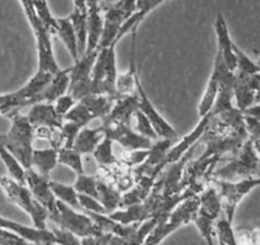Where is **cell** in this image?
I'll return each instance as SVG.
<instances>
[{"instance_id":"836d02e7","label":"cell","mask_w":260,"mask_h":245,"mask_svg":"<svg viewBox=\"0 0 260 245\" xmlns=\"http://www.w3.org/2000/svg\"><path fill=\"white\" fill-rule=\"evenodd\" d=\"M57 164L66 165L78 175L84 173L83 155L79 154L73 147H61L57 150Z\"/></svg>"},{"instance_id":"3957f363","label":"cell","mask_w":260,"mask_h":245,"mask_svg":"<svg viewBox=\"0 0 260 245\" xmlns=\"http://www.w3.org/2000/svg\"><path fill=\"white\" fill-rule=\"evenodd\" d=\"M198 206H200V195L185 198L170 212L167 219L157 220L156 225L150 231L142 245H159L179 228L193 223L197 216Z\"/></svg>"},{"instance_id":"484cf974","label":"cell","mask_w":260,"mask_h":245,"mask_svg":"<svg viewBox=\"0 0 260 245\" xmlns=\"http://www.w3.org/2000/svg\"><path fill=\"white\" fill-rule=\"evenodd\" d=\"M116 98L117 97H109L104 96V94H89V96L80 99V102L88 109V112L93 117V119H104L108 116L109 112H111Z\"/></svg>"},{"instance_id":"d6a6232c","label":"cell","mask_w":260,"mask_h":245,"mask_svg":"<svg viewBox=\"0 0 260 245\" xmlns=\"http://www.w3.org/2000/svg\"><path fill=\"white\" fill-rule=\"evenodd\" d=\"M112 145H113V141L109 137L104 136L98 144V146L95 147L93 154H91L101 167L119 164V160L113 154V146Z\"/></svg>"},{"instance_id":"2e32d148","label":"cell","mask_w":260,"mask_h":245,"mask_svg":"<svg viewBox=\"0 0 260 245\" xmlns=\"http://www.w3.org/2000/svg\"><path fill=\"white\" fill-rule=\"evenodd\" d=\"M259 81L260 74H241L235 71V79L233 84V93L236 107L244 112L254 104H259Z\"/></svg>"},{"instance_id":"f6af8a7d","label":"cell","mask_w":260,"mask_h":245,"mask_svg":"<svg viewBox=\"0 0 260 245\" xmlns=\"http://www.w3.org/2000/svg\"><path fill=\"white\" fill-rule=\"evenodd\" d=\"M149 150H126L122 155V163L128 167H137L147 158Z\"/></svg>"},{"instance_id":"8fae6325","label":"cell","mask_w":260,"mask_h":245,"mask_svg":"<svg viewBox=\"0 0 260 245\" xmlns=\"http://www.w3.org/2000/svg\"><path fill=\"white\" fill-rule=\"evenodd\" d=\"M96 53H98V50L91 51V52H84L78 60L74 61V65L69 71L70 84H69L68 93L76 102L91 94L90 74Z\"/></svg>"},{"instance_id":"4316f807","label":"cell","mask_w":260,"mask_h":245,"mask_svg":"<svg viewBox=\"0 0 260 245\" xmlns=\"http://www.w3.org/2000/svg\"><path fill=\"white\" fill-rule=\"evenodd\" d=\"M56 165H57V150L53 147L33 150L32 169L38 174L50 178L51 172L55 169Z\"/></svg>"},{"instance_id":"7dc6e473","label":"cell","mask_w":260,"mask_h":245,"mask_svg":"<svg viewBox=\"0 0 260 245\" xmlns=\"http://www.w3.org/2000/svg\"><path fill=\"white\" fill-rule=\"evenodd\" d=\"M104 238H106V234L101 233V234H98V235L81 238L80 241H81V245H103Z\"/></svg>"},{"instance_id":"83f0119b","label":"cell","mask_w":260,"mask_h":245,"mask_svg":"<svg viewBox=\"0 0 260 245\" xmlns=\"http://www.w3.org/2000/svg\"><path fill=\"white\" fill-rule=\"evenodd\" d=\"M121 192L113 186L107 185L103 180L96 179V200L106 210L107 215L118 210L121 203Z\"/></svg>"},{"instance_id":"d4e9b609","label":"cell","mask_w":260,"mask_h":245,"mask_svg":"<svg viewBox=\"0 0 260 245\" xmlns=\"http://www.w3.org/2000/svg\"><path fill=\"white\" fill-rule=\"evenodd\" d=\"M103 137L104 131L102 126L95 127V129H89L88 126L83 127L79 131L75 141H74L73 149L81 155L93 154V151Z\"/></svg>"},{"instance_id":"7c38bea8","label":"cell","mask_w":260,"mask_h":245,"mask_svg":"<svg viewBox=\"0 0 260 245\" xmlns=\"http://www.w3.org/2000/svg\"><path fill=\"white\" fill-rule=\"evenodd\" d=\"M135 91H136L137 98H139V111H141L147 117L157 136L161 137V139H178V132L175 131L174 127L159 113V111L155 108L152 102L150 101L149 96L146 94L141 84L140 71H137L136 76H135Z\"/></svg>"},{"instance_id":"277c9868","label":"cell","mask_w":260,"mask_h":245,"mask_svg":"<svg viewBox=\"0 0 260 245\" xmlns=\"http://www.w3.org/2000/svg\"><path fill=\"white\" fill-rule=\"evenodd\" d=\"M259 167V144L254 140L248 139L240 150L234 154L230 162L213 170L212 178L225 180H231L234 178H255L260 174Z\"/></svg>"},{"instance_id":"f1b7e54d","label":"cell","mask_w":260,"mask_h":245,"mask_svg":"<svg viewBox=\"0 0 260 245\" xmlns=\"http://www.w3.org/2000/svg\"><path fill=\"white\" fill-rule=\"evenodd\" d=\"M56 35L60 37L62 43L65 45L66 50L71 55L74 61L79 58V50H78V40H76L75 30H74L73 24H71L69 17L65 18H56Z\"/></svg>"},{"instance_id":"5b68a950","label":"cell","mask_w":260,"mask_h":245,"mask_svg":"<svg viewBox=\"0 0 260 245\" xmlns=\"http://www.w3.org/2000/svg\"><path fill=\"white\" fill-rule=\"evenodd\" d=\"M23 8L25 17L29 22L30 28L33 30L36 40V47H37L38 55V69L37 70L47 71V73L56 74L60 68L53 53L52 43H51V35L46 27L43 25L42 20L38 17L37 9H36L35 0H19Z\"/></svg>"},{"instance_id":"603a6c76","label":"cell","mask_w":260,"mask_h":245,"mask_svg":"<svg viewBox=\"0 0 260 245\" xmlns=\"http://www.w3.org/2000/svg\"><path fill=\"white\" fill-rule=\"evenodd\" d=\"M132 48H131V65L124 74H118L116 79V90L118 96L135 93V76L139 68L136 63V37L137 29L132 30Z\"/></svg>"},{"instance_id":"9a60e30c","label":"cell","mask_w":260,"mask_h":245,"mask_svg":"<svg viewBox=\"0 0 260 245\" xmlns=\"http://www.w3.org/2000/svg\"><path fill=\"white\" fill-rule=\"evenodd\" d=\"M50 180V178L38 174L32 168L25 170V186L32 193L33 198L47 210L48 219L52 221L57 215V208H56L57 200L51 190Z\"/></svg>"},{"instance_id":"4fadbf2b","label":"cell","mask_w":260,"mask_h":245,"mask_svg":"<svg viewBox=\"0 0 260 245\" xmlns=\"http://www.w3.org/2000/svg\"><path fill=\"white\" fill-rule=\"evenodd\" d=\"M104 136L109 137L112 141H116L126 150H149L152 141L137 134L131 125L122 122H104L102 125Z\"/></svg>"},{"instance_id":"7402d4cb","label":"cell","mask_w":260,"mask_h":245,"mask_svg":"<svg viewBox=\"0 0 260 245\" xmlns=\"http://www.w3.org/2000/svg\"><path fill=\"white\" fill-rule=\"evenodd\" d=\"M221 212H222V208H221V201L217 190L213 186L203 188L202 192L200 193V206H198L197 215L215 223L220 218Z\"/></svg>"},{"instance_id":"7bdbcfd3","label":"cell","mask_w":260,"mask_h":245,"mask_svg":"<svg viewBox=\"0 0 260 245\" xmlns=\"http://www.w3.org/2000/svg\"><path fill=\"white\" fill-rule=\"evenodd\" d=\"M61 135L63 139V146L62 147H73L74 141H75L76 136H78L79 131L81 127L79 125L74 124L70 121H63L62 126H61Z\"/></svg>"},{"instance_id":"e575fe53","label":"cell","mask_w":260,"mask_h":245,"mask_svg":"<svg viewBox=\"0 0 260 245\" xmlns=\"http://www.w3.org/2000/svg\"><path fill=\"white\" fill-rule=\"evenodd\" d=\"M27 106V102L20 94L19 89L13 93L0 94V114L9 117L10 114L19 112L23 107Z\"/></svg>"},{"instance_id":"ffe728a7","label":"cell","mask_w":260,"mask_h":245,"mask_svg":"<svg viewBox=\"0 0 260 245\" xmlns=\"http://www.w3.org/2000/svg\"><path fill=\"white\" fill-rule=\"evenodd\" d=\"M139 111V98L136 91L126 96H118L114 101L113 107L108 116L103 119L104 122H122L131 124V118Z\"/></svg>"},{"instance_id":"7a4b0ae2","label":"cell","mask_w":260,"mask_h":245,"mask_svg":"<svg viewBox=\"0 0 260 245\" xmlns=\"http://www.w3.org/2000/svg\"><path fill=\"white\" fill-rule=\"evenodd\" d=\"M8 118L12 125L7 134H0V144L7 147L25 170L32 168L35 127L28 121L27 116L19 112L10 114Z\"/></svg>"},{"instance_id":"74e56055","label":"cell","mask_w":260,"mask_h":245,"mask_svg":"<svg viewBox=\"0 0 260 245\" xmlns=\"http://www.w3.org/2000/svg\"><path fill=\"white\" fill-rule=\"evenodd\" d=\"M96 179L98 178L94 175H88L83 173V174L78 175L73 187L75 188L78 195H86L96 198Z\"/></svg>"},{"instance_id":"ee69618b","label":"cell","mask_w":260,"mask_h":245,"mask_svg":"<svg viewBox=\"0 0 260 245\" xmlns=\"http://www.w3.org/2000/svg\"><path fill=\"white\" fill-rule=\"evenodd\" d=\"M78 200H79V205H80V208L85 211V212L104 213V215H107L104 207L99 203V201L96 200V198L90 197V196H86V195H78Z\"/></svg>"},{"instance_id":"b9f144b4","label":"cell","mask_w":260,"mask_h":245,"mask_svg":"<svg viewBox=\"0 0 260 245\" xmlns=\"http://www.w3.org/2000/svg\"><path fill=\"white\" fill-rule=\"evenodd\" d=\"M53 239H55V244L57 245H81L80 238H78L76 235H74L70 231L65 230L62 228H58L55 226L52 229Z\"/></svg>"},{"instance_id":"60d3db41","label":"cell","mask_w":260,"mask_h":245,"mask_svg":"<svg viewBox=\"0 0 260 245\" xmlns=\"http://www.w3.org/2000/svg\"><path fill=\"white\" fill-rule=\"evenodd\" d=\"M134 116L135 118H136V126H135L134 129L135 131L139 135H141V136L151 140V141H156V140L159 139V136L156 135L154 127L151 126V124H150V121L147 119V117L145 116L141 111H137Z\"/></svg>"},{"instance_id":"8d00e7d4","label":"cell","mask_w":260,"mask_h":245,"mask_svg":"<svg viewBox=\"0 0 260 245\" xmlns=\"http://www.w3.org/2000/svg\"><path fill=\"white\" fill-rule=\"evenodd\" d=\"M63 121L74 122V124L79 125L83 129V127H86L93 121V117L90 116L88 109L84 107V104L80 101H78L75 103V106L63 116Z\"/></svg>"},{"instance_id":"f546056e","label":"cell","mask_w":260,"mask_h":245,"mask_svg":"<svg viewBox=\"0 0 260 245\" xmlns=\"http://www.w3.org/2000/svg\"><path fill=\"white\" fill-rule=\"evenodd\" d=\"M218 88H220V73H218V68L213 64L212 74H211L210 79L207 81L205 91H203L202 99H201L200 104H198V114L200 117L205 116L206 113L212 109L213 104H215L216 97H217Z\"/></svg>"},{"instance_id":"f35d334b","label":"cell","mask_w":260,"mask_h":245,"mask_svg":"<svg viewBox=\"0 0 260 245\" xmlns=\"http://www.w3.org/2000/svg\"><path fill=\"white\" fill-rule=\"evenodd\" d=\"M35 5L36 9H37L38 17L42 20L43 25H45L46 29L48 30V33H50V35H56L57 23H56V17H53L50 8H48L47 0H35Z\"/></svg>"},{"instance_id":"44dd1931","label":"cell","mask_w":260,"mask_h":245,"mask_svg":"<svg viewBox=\"0 0 260 245\" xmlns=\"http://www.w3.org/2000/svg\"><path fill=\"white\" fill-rule=\"evenodd\" d=\"M165 0H136V10L129 18L124 20L123 24L119 28V32L117 35V43L124 37L128 32L137 29L140 23L150 14L154 9H156L159 5H161Z\"/></svg>"},{"instance_id":"1f68e13d","label":"cell","mask_w":260,"mask_h":245,"mask_svg":"<svg viewBox=\"0 0 260 245\" xmlns=\"http://www.w3.org/2000/svg\"><path fill=\"white\" fill-rule=\"evenodd\" d=\"M50 186L51 190H52V193L55 195L56 200L61 201L62 203L75 208V210H81L80 205H79L78 192H76L75 188H74L73 186L53 182V180H50Z\"/></svg>"},{"instance_id":"d6986e66","label":"cell","mask_w":260,"mask_h":245,"mask_svg":"<svg viewBox=\"0 0 260 245\" xmlns=\"http://www.w3.org/2000/svg\"><path fill=\"white\" fill-rule=\"evenodd\" d=\"M28 121L35 129L37 127H48V129H61L63 118L58 116L52 103L33 104L27 114Z\"/></svg>"},{"instance_id":"bcb514c9","label":"cell","mask_w":260,"mask_h":245,"mask_svg":"<svg viewBox=\"0 0 260 245\" xmlns=\"http://www.w3.org/2000/svg\"><path fill=\"white\" fill-rule=\"evenodd\" d=\"M76 101L70 96L69 93L62 94L61 97H58L55 102H53V107H55V111L57 112L58 116H61L63 118L66 113L75 106Z\"/></svg>"},{"instance_id":"8992f818","label":"cell","mask_w":260,"mask_h":245,"mask_svg":"<svg viewBox=\"0 0 260 245\" xmlns=\"http://www.w3.org/2000/svg\"><path fill=\"white\" fill-rule=\"evenodd\" d=\"M117 70L116 46L98 47L95 61L91 69V94H104L109 97H118L116 90Z\"/></svg>"},{"instance_id":"5bb4252c","label":"cell","mask_w":260,"mask_h":245,"mask_svg":"<svg viewBox=\"0 0 260 245\" xmlns=\"http://www.w3.org/2000/svg\"><path fill=\"white\" fill-rule=\"evenodd\" d=\"M177 141L178 139H157L156 141H152L145 162L135 169V177H146L155 182L162 172V162L168 151Z\"/></svg>"},{"instance_id":"30bf717a","label":"cell","mask_w":260,"mask_h":245,"mask_svg":"<svg viewBox=\"0 0 260 245\" xmlns=\"http://www.w3.org/2000/svg\"><path fill=\"white\" fill-rule=\"evenodd\" d=\"M56 208H57V215L52 223L56 224L58 228L70 231L80 239L101 234V231H98L94 225L93 220L86 213L78 212L75 208L65 205L61 201L56 202Z\"/></svg>"},{"instance_id":"ba28073f","label":"cell","mask_w":260,"mask_h":245,"mask_svg":"<svg viewBox=\"0 0 260 245\" xmlns=\"http://www.w3.org/2000/svg\"><path fill=\"white\" fill-rule=\"evenodd\" d=\"M210 182L217 190L218 196H220L223 216L229 223L233 224L239 203L244 200L248 193L258 187L260 179L259 177L244 178V179L234 183L231 180L217 179V178L211 177Z\"/></svg>"},{"instance_id":"d590c367","label":"cell","mask_w":260,"mask_h":245,"mask_svg":"<svg viewBox=\"0 0 260 245\" xmlns=\"http://www.w3.org/2000/svg\"><path fill=\"white\" fill-rule=\"evenodd\" d=\"M234 56H235L236 61V71L241 74H248V75H253V74H260L259 66L251 60L246 53H244L238 46L234 43L233 46Z\"/></svg>"},{"instance_id":"ac0fdd59","label":"cell","mask_w":260,"mask_h":245,"mask_svg":"<svg viewBox=\"0 0 260 245\" xmlns=\"http://www.w3.org/2000/svg\"><path fill=\"white\" fill-rule=\"evenodd\" d=\"M0 229L12 231V233L22 236L23 239L30 241V243H35V244L55 243L53 234L51 230H47V229L41 230V229H36L33 228V226L22 225V224L17 223V221L9 220V219L3 218V216H0Z\"/></svg>"},{"instance_id":"4dcf8cb0","label":"cell","mask_w":260,"mask_h":245,"mask_svg":"<svg viewBox=\"0 0 260 245\" xmlns=\"http://www.w3.org/2000/svg\"><path fill=\"white\" fill-rule=\"evenodd\" d=\"M0 160L5 165L8 173H9V177L12 179H14L18 183H22V185H25V169L15 159L14 155L7 147L3 146L2 144H0Z\"/></svg>"},{"instance_id":"cb8c5ba5","label":"cell","mask_w":260,"mask_h":245,"mask_svg":"<svg viewBox=\"0 0 260 245\" xmlns=\"http://www.w3.org/2000/svg\"><path fill=\"white\" fill-rule=\"evenodd\" d=\"M69 71H70V68L65 69V70H58L53 75L50 84L40 94V103H53L58 97L68 93L69 84H70Z\"/></svg>"},{"instance_id":"e0dca14e","label":"cell","mask_w":260,"mask_h":245,"mask_svg":"<svg viewBox=\"0 0 260 245\" xmlns=\"http://www.w3.org/2000/svg\"><path fill=\"white\" fill-rule=\"evenodd\" d=\"M215 33H216V41H217V51L220 52L221 57H222L223 63H225V65L228 66L229 70L235 73L236 61H235V56H234V51H233L234 41L231 40L228 23H226V19L225 17H223L221 10H218L217 15H216Z\"/></svg>"},{"instance_id":"6da1fadb","label":"cell","mask_w":260,"mask_h":245,"mask_svg":"<svg viewBox=\"0 0 260 245\" xmlns=\"http://www.w3.org/2000/svg\"><path fill=\"white\" fill-rule=\"evenodd\" d=\"M249 139L244 126L243 112L233 107L229 111L216 114L211 118L200 142L206 145V150L198 159L188 162L180 180L182 190L187 187L202 192L206 180L210 182L218 162L228 154H236Z\"/></svg>"},{"instance_id":"52a82bcc","label":"cell","mask_w":260,"mask_h":245,"mask_svg":"<svg viewBox=\"0 0 260 245\" xmlns=\"http://www.w3.org/2000/svg\"><path fill=\"white\" fill-rule=\"evenodd\" d=\"M0 188L14 205H17L20 210L29 215L33 228L41 229V230L47 229L46 228V221L48 219L47 210L33 198L27 186L15 182L10 177L0 174Z\"/></svg>"},{"instance_id":"9c48e42d","label":"cell","mask_w":260,"mask_h":245,"mask_svg":"<svg viewBox=\"0 0 260 245\" xmlns=\"http://www.w3.org/2000/svg\"><path fill=\"white\" fill-rule=\"evenodd\" d=\"M136 10V0H117L108 4L103 13V29H102L99 47L117 45V35L119 28L127 18L131 17Z\"/></svg>"},{"instance_id":"ab89813d","label":"cell","mask_w":260,"mask_h":245,"mask_svg":"<svg viewBox=\"0 0 260 245\" xmlns=\"http://www.w3.org/2000/svg\"><path fill=\"white\" fill-rule=\"evenodd\" d=\"M215 226L218 234V241H222L225 245H239L238 240H236L235 231L233 229V224L229 223L225 216L218 218L215 221Z\"/></svg>"}]
</instances>
